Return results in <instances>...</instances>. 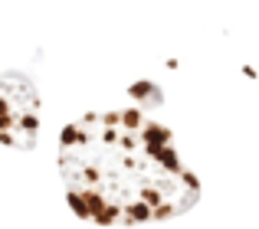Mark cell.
Wrapping results in <instances>:
<instances>
[{"label": "cell", "instance_id": "cell-2", "mask_svg": "<svg viewBox=\"0 0 259 229\" xmlns=\"http://www.w3.org/2000/svg\"><path fill=\"white\" fill-rule=\"evenodd\" d=\"M39 131V95L30 76H0V144L13 151H30Z\"/></svg>", "mask_w": 259, "mask_h": 229}, {"label": "cell", "instance_id": "cell-1", "mask_svg": "<svg viewBox=\"0 0 259 229\" xmlns=\"http://www.w3.org/2000/svg\"><path fill=\"white\" fill-rule=\"evenodd\" d=\"M59 170L76 216L99 226L164 223L200 200L174 134L145 108L72 121L59 141Z\"/></svg>", "mask_w": 259, "mask_h": 229}]
</instances>
